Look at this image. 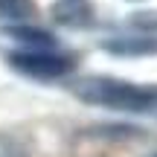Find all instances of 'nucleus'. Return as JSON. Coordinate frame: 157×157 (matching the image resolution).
Instances as JSON below:
<instances>
[{"label":"nucleus","mask_w":157,"mask_h":157,"mask_svg":"<svg viewBox=\"0 0 157 157\" xmlns=\"http://www.w3.org/2000/svg\"><path fill=\"white\" fill-rule=\"evenodd\" d=\"M102 50L113 52V56H157V35L148 32H128V35H111V38L99 41Z\"/></svg>","instance_id":"3"},{"label":"nucleus","mask_w":157,"mask_h":157,"mask_svg":"<svg viewBox=\"0 0 157 157\" xmlns=\"http://www.w3.org/2000/svg\"><path fill=\"white\" fill-rule=\"evenodd\" d=\"M78 102L122 113H157V84L125 82L117 76H84L73 84Z\"/></svg>","instance_id":"1"},{"label":"nucleus","mask_w":157,"mask_h":157,"mask_svg":"<svg viewBox=\"0 0 157 157\" xmlns=\"http://www.w3.org/2000/svg\"><path fill=\"white\" fill-rule=\"evenodd\" d=\"M6 64L15 73L35 78V82H58L73 73V58L56 50H9Z\"/></svg>","instance_id":"2"},{"label":"nucleus","mask_w":157,"mask_h":157,"mask_svg":"<svg viewBox=\"0 0 157 157\" xmlns=\"http://www.w3.org/2000/svg\"><path fill=\"white\" fill-rule=\"evenodd\" d=\"M90 12L84 9L78 0H61L58 6H52V17L61 23H67V26H87L90 23Z\"/></svg>","instance_id":"5"},{"label":"nucleus","mask_w":157,"mask_h":157,"mask_svg":"<svg viewBox=\"0 0 157 157\" xmlns=\"http://www.w3.org/2000/svg\"><path fill=\"white\" fill-rule=\"evenodd\" d=\"M6 35L15 41H21V50H52L56 38H52L47 29H35V26H9Z\"/></svg>","instance_id":"4"},{"label":"nucleus","mask_w":157,"mask_h":157,"mask_svg":"<svg viewBox=\"0 0 157 157\" xmlns=\"http://www.w3.org/2000/svg\"><path fill=\"white\" fill-rule=\"evenodd\" d=\"M151 157H157V154H151Z\"/></svg>","instance_id":"7"},{"label":"nucleus","mask_w":157,"mask_h":157,"mask_svg":"<svg viewBox=\"0 0 157 157\" xmlns=\"http://www.w3.org/2000/svg\"><path fill=\"white\" fill-rule=\"evenodd\" d=\"M32 0H0V15L3 17H26L32 15Z\"/></svg>","instance_id":"6"}]
</instances>
